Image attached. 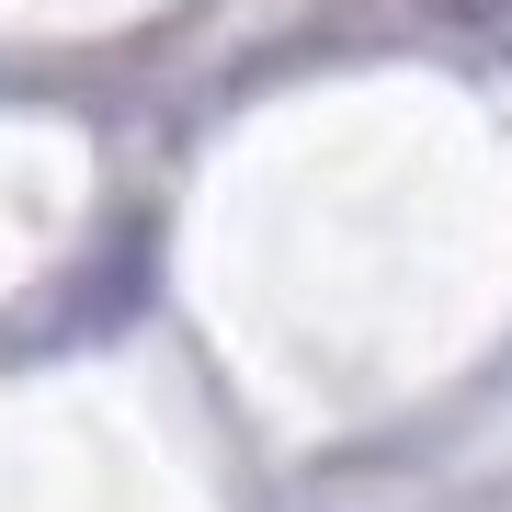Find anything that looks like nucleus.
<instances>
[{
  "instance_id": "obj_1",
  "label": "nucleus",
  "mask_w": 512,
  "mask_h": 512,
  "mask_svg": "<svg viewBox=\"0 0 512 512\" xmlns=\"http://www.w3.org/2000/svg\"><path fill=\"white\" fill-rule=\"evenodd\" d=\"M444 12H456V23H478V35H501V23H512V0H444Z\"/></svg>"
}]
</instances>
